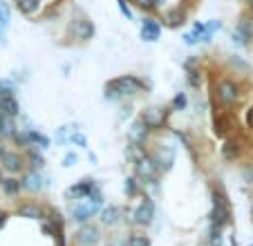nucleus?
Instances as JSON below:
<instances>
[{"label": "nucleus", "mask_w": 253, "mask_h": 246, "mask_svg": "<svg viewBox=\"0 0 253 246\" xmlns=\"http://www.w3.org/2000/svg\"><path fill=\"white\" fill-rule=\"evenodd\" d=\"M67 141L74 143V146H79V148H87V139H85V134H81L79 130H72L70 137H67Z\"/></svg>", "instance_id": "nucleus-31"}, {"label": "nucleus", "mask_w": 253, "mask_h": 246, "mask_svg": "<svg viewBox=\"0 0 253 246\" xmlns=\"http://www.w3.org/2000/svg\"><path fill=\"white\" fill-rule=\"evenodd\" d=\"M0 166H2V170L16 175V172H20L25 168V161H23V157H20L18 152L5 150V152H2V157H0Z\"/></svg>", "instance_id": "nucleus-13"}, {"label": "nucleus", "mask_w": 253, "mask_h": 246, "mask_svg": "<svg viewBox=\"0 0 253 246\" xmlns=\"http://www.w3.org/2000/svg\"><path fill=\"white\" fill-rule=\"evenodd\" d=\"M79 164V157L74 155V152H67L65 157H63V166L65 168H72V166H77Z\"/></svg>", "instance_id": "nucleus-36"}, {"label": "nucleus", "mask_w": 253, "mask_h": 246, "mask_svg": "<svg viewBox=\"0 0 253 246\" xmlns=\"http://www.w3.org/2000/svg\"><path fill=\"white\" fill-rule=\"evenodd\" d=\"M251 246H253V244H251Z\"/></svg>", "instance_id": "nucleus-50"}, {"label": "nucleus", "mask_w": 253, "mask_h": 246, "mask_svg": "<svg viewBox=\"0 0 253 246\" xmlns=\"http://www.w3.org/2000/svg\"><path fill=\"white\" fill-rule=\"evenodd\" d=\"M134 177L139 179V184H157L159 170L148 152H143L139 159H134Z\"/></svg>", "instance_id": "nucleus-3"}, {"label": "nucleus", "mask_w": 253, "mask_h": 246, "mask_svg": "<svg viewBox=\"0 0 253 246\" xmlns=\"http://www.w3.org/2000/svg\"><path fill=\"white\" fill-rule=\"evenodd\" d=\"M132 219H134V224H139V226H148V224L155 219L153 199H148V197L143 199V202L137 206V210H132Z\"/></svg>", "instance_id": "nucleus-10"}, {"label": "nucleus", "mask_w": 253, "mask_h": 246, "mask_svg": "<svg viewBox=\"0 0 253 246\" xmlns=\"http://www.w3.org/2000/svg\"><path fill=\"white\" fill-rule=\"evenodd\" d=\"M247 2H249V7H251V9H253V0H247Z\"/></svg>", "instance_id": "nucleus-48"}, {"label": "nucleus", "mask_w": 253, "mask_h": 246, "mask_svg": "<svg viewBox=\"0 0 253 246\" xmlns=\"http://www.w3.org/2000/svg\"><path fill=\"white\" fill-rule=\"evenodd\" d=\"M56 141H58V143H65V141H67V128H58Z\"/></svg>", "instance_id": "nucleus-40"}, {"label": "nucleus", "mask_w": 253, "mask_h": 246, "mask_svg": "<svg viewBox=\"0 0 253 246\" xmlns=\"http://www.w3.org/2000/svg\"><path fill=\"white\" fill-rule=\"evenodd\" d=\"M126 246H150V240L143 235H132L128 242H126Z\"/></svg>", "instance_id": "nucleus-35"}, {"label": "nucleus", "mask_w": 253, "mask_h": 246, "mask_svg": "<svg viewBox=\"0 0 253 246\" xmlns=\"http://www.w3.org/2000/svg\"><path fill=\"white\" fill-rule=\"evenodd\" d=\"M231 210L226 195L222 193V188H213V210H211V226L215 228H224L229 224Z\"/></svg>", "instance_id": "nucleus-2"}, {"label": "nucleus", "mask_w": 253, "mask_h": 246, "mask_svg": "<svg viewBox=\"0 0 253 246\" xmlns=\"http://www.w3.org/2000/svg\"><path fill=\"white\" fill-rule=\"evenodd\" d=\"M9 23H11V7L7 2H0V25L7 29Z\"/></svg>", "instance_id": "nucleus-29"}, {"label": "nucleus", "mask_w": 253, "mask_h": 246, "mask_svg": "<svg viewBox=\"0 0 253 246\" xmlns=\"http://www.w3.org/2000/svg\"><path fill=\"white\" fill-rule=\"evenodd\" d=\"M150 157H153L155 166H157L159 172H168L172 168V164H175V148L172 146H159Z\"/></svg>", "instance_id": "nucleus-7"}, {"label": "nucleus", "mask_w": 253, "mask_h": 246, "mask_svg": "<svg viewBox=\"0 0 253 246\" xmlns=\"http://www.w3.org/2000/svg\"><path fill=\"white\" fill-rule=\"evenodd\" d=\"M0 45H7V29L0 25Z\"/></svg>", "instance_id": "nucleus-42"}, {"label": "nucleus", "mask_w": 253, "mask_h": 246, "mask_svg": "<svg viewBox=\"0 0 253 246\" xmlns=\"http://www.w3.org/2000/svg\"><path fill=\"white\" fill-rule=\"evenodd\" d=\"M105 85L112 87L121 99H128V96H137L139 92L143 90V81L137 79V76H132V74H124V76H117V79L108 81Z\"/></svg>", "instance_id": "nucleus-1"}, {"label": "nucleus", "mask_w": 253, "mask_h": 246, "mask_svg": "<svg viewBox=\"0 0 253 246\" xmlns=\"http://www.w3.org/2000/svg\"><path fill=\"white\" fill-rule=\"evenodd\" d=\"M0 184H2V172H0Z\"/></svg>", "instance_id": "nucleus-49"}, {"label": "nucleus", "mask_w": 253, "mask_h": 246, "mask_svg": "<svg viewBox=\"0 0 253 246\" xmlns=\"http://www.w3.org/2000/svg\"><path fill=\"white\" fill-rule=\"evenodd\" d=\"M204 25H206V29H204V36H202L200 43H211L213 34L222 29V23H220V20H211V23H204Z\"/></svg>", "instance_id": "nucleus-26"}, {"label": "nucleus", "mask_w": 253, "mask_h": 246, "mask_svg": "<svg viewBox=\"0 0 253 246\" xmlns=\"http://www.w3.org/2000/svg\"><path fill=\"white\" fill-rule=\"evenodd\" d=\"M231 65L238 67V70H249V65H247V63H244L240 56H231Z\"/></svg>", "instance_id": "nucleus-39"}, {"label": "nucleus", "mask_w": 253, "mask_h": 246, "mask_svg": "<svg viewBox=\"0 0 253 246\" xmlns=\"http://www.w3.org/2000/svg\"><path fill=\"white\" fill-rule=\"evenodd\" d=\"M213 125H215V134H217V137H226L229 130H231V119L224 117V114H217L215 121H213Z\"/></svg>", "instance_id": "nucleus-24"}, {"label": "nucleus", "mask_w": 253, "mask_h": 246, "mask_svg": "<svg viewBox=\"0 0 253 246\" xmlns=\"http://www.w3.org/2000/svg\"><path fill=\"white\" fill-rule=\"evenodd\" d=\"M148 132L150 130L143 125L141 119H137V121L128 128V143H132V146H143L146 139H148Z\"/></svg>", "instance_id": "nucleus-14"}, {"label": "nucleus", "mask_w": 253, "mask_h": 246, "mask_svg": "<svg viewBox=\"0 0 253 246\" xmlns=\"http://www.w3.org/2000/svg\"><path fill=\"white\" fill-rule=\"evenodd\" d=\"M253 38V23L249 18H240L233 29V43L240 47H247Z\"/></svg>", "instance_id": "nucleus-9"}, {"label": "nucleus", "mask_w": 253, "mask_h": 246, "mask_svg": "<svg viewBox=\"0 0 253 246\" xmlns=\"http://www.w3.org/2000/svg\"><path fill=\"white\" fill-rule=\"evenodd\" d=\"M77 242L81 246H96L101 242V231L99 226H94V224H83L81 228H79L77 233Z\"/></svg>", "instance_id": "nucleus-11"}, {"label": "nucleus", "mask_w": 253, "mask_h": 246, "mask_svg": "<svg viewBox=\"0 0 253 246\" xmlns=\"http://www.w3.org/2000/svg\"><path fill=\"white\" fill-rule=\"evenodd\" d=\"M153 5L155 7H164V5H166V0H153Z\"/></svg>", "instance_id": "nucleus-46"}, {"label": "nucleus", "mask_w": 253, "mask_h": 246, "mask_svg": "<svg viewBox=\"0 0 253 246\" xmlns=\"http://www.w3.org/2000/svg\"><path fill=\"white\" fill-rule=\"evenodd\" d=\"M213 94H215V99H217V103L233 105L235 101H238L240 90H238V85H235L231 79H220L217 83H215V87H213Z\"/></svg>", "instance_id": "nucleus-5"}, {"label": "nucleus", "mask_w": 253, "mask_h": 246, "mask_svg": "<svg viewBox=\"0 0 253 246\" xmlns=\"http://www.w3.org/2000/svg\"><path fill=\"white\" fill-rule=\"evenodd\" d=\"M70 34L77 41H81V43H85V41H90L92 36H94V23L87 18H77V20H72L70 25Z\"/></svg>", "instance_id": "nucleus-8"}, {"label": "nucleus", "mask_w": 253, "mask_h": 246, "mask_svg": "<svg viewBox=\"0 0 253 246\" xmlns=\"http://www.w3.org/2000/svg\"><path fill=\"white\" fill-rule=\"evenodd\" d=\"M49 224H52L54 228H56L58 233H63V226H65V222H63V215L58 213V210H49Z\"/></svg>", "instance_id": "nucleus-32"}, {"label": "nucleus", "mask_w": 253, "mask_h": 246, "mask_svg": "<svg viewBox=\"0 0 253 246\" xmlns=\"http://www.w3.org/2000/svg\"><path fill=\"white\" fill-rule=\"evenodd\" d=\"M5 224H7V213L5 210H0V228L5 226Z\"/></svg>", "instance_id": "nucleus-44"}, {"label": "nucleus", "mask_w": 253, "mask_h": 246, "mask_svg": "<svg viewBox=\"0 0 253 246\" xmlns=\"http://www.w3.org/2000/svg\"><path fill=\"white\" fill-rule=\"evenodd\" d=\"M7 148H5V143H2V139H0V157H2V152H5Z\"/></svg>", "instance_id": "nucleus-47"}, {"label": "nucleus", "mask_w": 253, "mask_h": 246, "mask_svg": "<svg viewBox=\"0 0 253 246\" xmlns=\"http://www.w3.org/2000/svg\"><path fill=\"white\" fill-rule=\"evenodd\" d=\"M16 9L25 16H34L41 9V0H16Z\"/></svg>", "instance_id": "nucleus-20"}, {"label": "nucleus", "mask_w": 253, "mask_h": 246, "mask_svg": "<svg viewBox=\"0 0 253 246\" xmlns=\"http://www.w3.org/2000/svg\"><path fill=\"white\" fill-rule=\"evenodd\" d=\"M240 152H242V148H240V141H235V139H226L224 146H222V157L226 161H235L240 157Z\"/></svg>", "instance_id": "nucleus-18"}, {"label": "nucleus", "mask_w": 253, "mask_h": 246, "mask_svg": "<svg viewBox=\"0 0 253 246\" xmlns=\"http://www.w3.org/2000/svg\"><path fill=\"white\" fill-rule=\"evenodd\" d=\"M0 110H2L5 117H11V119H16L20 114V105H18V101H16L14 94H5L0 99Z\"/></svg>", "instance_id": "nucleus-16"}, {"label": "nucleus", "mask_w": 253, "mask_h": 246, "mask_svg": "<svg viewBox=\"0 0 253 246\" xmlns=\"http://www.w3.org/2000/svg\"><path fill=\"white\" fill-rule=\"evenodd\" d=\"M32 146L41 148V150H47V148H49V139L45 137L43 132H39V130H32Z\"/></svg>", "instance_id": "nucleus-27"}, {"label": "nucleus", "mask_w": 253, "mask_h": 246, "mask_svg": "<svg viewBox=\"0 0 253 246\" xmlns=\"http://www.w3.org/2000/svg\"><path fill=\"white\" fill-rule=\"evenodd\" d=\"M242 179L247 181V184H253V164H247V166L242 168Z\"/></svg>", "instance_id": "nucleus-37"}, {"label": "nucleus", "mask_w": 253, "mask_h": 246, "mask_svg": "<svg viewBox=\"0 0 253 246\" xmlns=\"http://www.w3.org/2000/svg\"><path fill=\"white\" fill-rule=\"evenodd\" d=\"M247 125L249 128H253V108L247 110Z\"/></svg>", "instance_id": "nucleus-43"}, {"label": "nucleus", "mask_w": 253, "mask_h": 246, "mask_svg": "<svg viewBox=\"0 0 253 246\" xmlns=\"http://www.w3.org/2000/svg\"><path fill=\"white\" fill-rule=\"evenodd\" d=\"M184 43H186V45H197V41L193 38V34L188 32V34H184Z\"/></svg>", "instance_id": "nucleus-41"}, {"label": "nucleus", "mask_w": 253, "mask_h": 246, "mask_svg": "<svg viewBox=\"0 0 253 246\" xmlns=\"http://www.w3.org/2000/svg\"><path fill=\"white\" fill-rule=\"evenodd\" d=\"M2 190H5V195H18L20 193V179H2Z\"/></svg>", "instance_id": "nucleus-28"}, {"label": "nucleus", "mask_w": 253, "mask_h": 246, "mask_svg": "<svg viewBox=\"0 0 253 246\" xmlns=\"http://www.w3.org/2000/svg\"><path fill=\"white\" fill-rule=\"evenodd\" d=\"M11 139H14L20 148H32V130L29 128H16V132L11 134Z\"/></svg>", "instance_id": "nucleus-23"}, {"label": "nucleus", "mask_w": 253, "mask_h": 246, "mask_svg": "<svg viewBox=\"0 0 253 246\" xmlns=\"http://www.w3.org/2000/svg\"><path fill=\"white\" fill-rule=\"evenodd\" d=\"M27 161H29V170H43L45 168V159L36 148H27Z\"/></svg>", "instance_id": "nucleus-22"}, {"label": "nucleus", "mask_w": 253, "mask_h": 246, "mask_svg": "<svg viewBox=\"0 0 253 246\" xmlns=\"http://www.w3.org/2000/svg\"><path fill=\"white\" fill-rule=\"evenodd\" d=\"M47 184H49V179H45V177L41 175V170H27V172H25V177L20 179V188L32 190V193L43 190Z\"/></svg>", "instance_id": "nucleus-12"}, {"label": "nucleus", "mask_w": 253, "mask_h": 246, "mask_svg": "<svg viewBox=\"0 0 253 246\" xmlns=\"http://www.w3.org/2000/svg\"><path fill=\"white\" fill-rule=\"evenodd\" d=\"M164 23H166L168 27H182V25L186 23V16H184L182 9H170L164 16Z\"/></svg>", "instance_id": "nucleus-21"}, {"label": "nucleus", "mask_w": 253, "mask_h": 246, "mask_svg": "<svg viewBox=\"0 0 253 246\" xmlns=\"http://www.w3.org/2000/svg\"><path fill=\"white\" fill-rule=\"evenodd\" d=\"M186 81H188V85H191V87H195V90L202 85V76H200V72H197V70H188Z\"/></svg>", "instance_id": "nucleus-34"}, {"label": "nucleus", "mask_w": 253, "mask_h": 246, "mask_svg": "<svg viewBox=\"0 0 253 246\" xmlns=\"http://www.w3.org/2000/svg\"><path fill=\"white\" fill-rule=\"evenodd\" d=\"M159 36H162V27L155 18H143L141 23V38L146 43H157Z\"/></svg>", "instance_id": "nucleus-15"}, {"label": "nucleus", "mask_w": 253, "mask_h": 246, "mask_svg": "<svg viewBox=\"0 0 253 246\" xmlns=\"http://www.w3.org/2000/svg\"><path fill=\"white\" fill-rule=\"evenodd\" d=\"M108 246H126V242H121V240H112Z\"/></svg>", "instance_id": "nucleus-45"}, {"label": "nucleus", "mask_w": 253, "mask_h": 246, "mask_svg": "<svg viewBox=\"0 0 253 246\" xmlns=\"http://www.w3.org/2000/svg\"><path fill=\"white\" fill-rule=\"evenodd\" d=\"M132 5L137 7V9H141V11H146V14H153L157 7L153 5V0H132Z\"/></svg>", "instance_id": "nucleus-33"}, {"label": "nucleus", "mask_w": 253, "mask_h": 246, "mask_svg": "<svg viewBox=\"0 0 253 246\" xmlns=\"http://www.w3.org/2000/svg\"><path fill=\"white\" fill-rule=\"evenodd\" d=\"M119 219H121L119 206H105V208H101V222H103L105 226H115Z\"/></svg>", "instance_id": "nucleus-17"}, {"label": "nucleus", "mask_w": 253, "mask_h": 246, "mask_svg": "<svg viewBox=\"0 0 253 246\" xmlns=\"http://www.w3.org/2000/svg\"><path fill=\"white\" fill-rule=\"evenodd\" d=\"M117 5H119V11L126 16V18H128V20H132V9H130V7H128V2H126V0H119Z\"/></svg>", "instance_id": "nucleus-38"}, {"label": "nucleus", "mask_w": 253, "mask_h": 246, "mask_svg": "<svg viewBox=\"0 0 253 246\" xmlns=\"http://www.w3.org/2000/svg\"><path fill=\"white\" fill-rule=\"evenodd\" d=\"M18 215L27 219H43V208L39 204H23V206H18Z\"/></svg>", "instance_id": "nucleus-19"}, {"label": "nucleus", "mask_w": 253, "mask_h": 246, "mask_svg": "<svg viewBox=\"0 0 253 246\" xmlns=\"http://www.w3.org/2000/svg\"><path fill=\"white\" fill-rule=\"evenodd\" d=\"M186 105H188L186 92H177L175 99H172V103H170V108H172V110H186Z\"/></svg>", "instance_id": "nucleus-30"}, {"label": "nucleus", "mask_w": 253, "mask_h": 246, "mask_svg": "<svg viewBox=\"0 0 253 246\" xmlns=\"http://www.w3.org/2000/svg\"><path fill=\"white\" fill-rule=\"evenodd\" d=\"M139 119H141L143 125H146L148 130H159L164 123H166V119H168V110H164V108H146Z\"/></svg>", "instance_id": "nucleus-6"}, {"label": "nucleus", "mask_w": 253, "mask_h": 246, "mask_svg": "<svg viewBox=\"0 0 253 246\" xmlns=\"http://www.w3.org/2000/svg\"><path fill=\"white\" fill-rule=\"evenodd\" d=\"M124 193L128 195V199L137 197V195H139V179H137V177H126V181H124Z\"/></svg>", "instance_id": "nucleus-25"}, {"label": "nucleus", "mask_w": 253, "mask_h": 246, "mask_svg": "<svg viewBox=\"0 0 253 246\" xmlns=\"http://www.w3.org/2000/svg\"><path fill=\"white\" fill-rule=\"evenodd\" d=\"M96 195H101V188L94 179H81L79 184L70 186V188L65 190L67 202H74V199L79 202V199H83V197H96Z\"/></svg>", "instance_id": "nucleus-4"}]
</instances>
